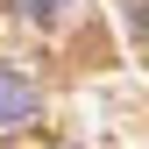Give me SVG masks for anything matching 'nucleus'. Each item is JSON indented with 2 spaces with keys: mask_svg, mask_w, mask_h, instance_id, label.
<instances>
[{
  "mask_svg": "<svg viewBox=\"0 0 149 149\" xmlns=\"http://www.w3.org/2000/svg\"><path fill=\"white\" fill-rule=\"evenodd\" d=\"M29 114H36V85L22 78V71L0 64V128H14V121H29Z\"/></svg>",
  "mask_w": 149,
  "mask_h": 149,
  "instance_id": "obj_1",
  "label": "nucleus"
},
{
  "mask_svg": "<svg viewBox=\"0 0 149 149\" xmlns=\"http://www.w3.org/2000/svg\"><path fill=\"white\" fill-rule=\"evenodd\" d=\"M135 29H142V36H149V7H142V14H135Z\"/></svg>",
  "mask_w": 149,
  "mask_h": 149,
  "instance_id": "obj_2",
  "label": "nucleus"
}]
</instances>
